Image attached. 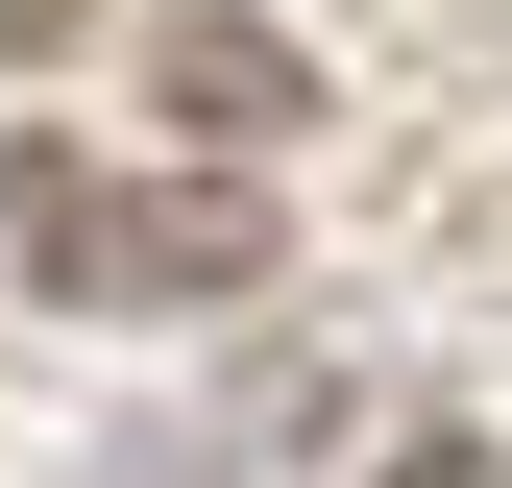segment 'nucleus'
Returning a JSON list of instances; mask_svg holds the SVG:
<instances>
[{
	"mask_svg": "<svg viewBox=\"0 0 512 488\" xmlns=\"http://www.w3.org/2000/svg\"><path fill=\"white\" fill-rule=\"evenodd\" d=\"M269 269H293V196H244V171H74L25 220V293H74V318H220Z\"/></svg>",
	"mask_w": 512,
	"mask_h": 488,
	"instance_id": "f257e3e1",
	"label": "nucleus"
},
{
	"mask_svg": "<svg viewBox=\"0 0 512 488\" xmlns=\"http://www.w3.org/2000/svg\"><path fill=\"white\" fill-rule=\"evenodd\" d=\"M147 122H196V147H293V122H317V49L269 25V0H171V25H147Z\"/></svg>",
	"mask_w": 512,
	"mask_h": 488,
	"instance_id": "f03ea898",
	"label": "nucleus"
},
{
	"mask_svg": "<svg viewBox=\"0 0 512 488\" xmlns=\"http://www.w3.org/2000/svg\"><path fill=\"white\" fill-rule=\"evenodd\" d=\"M366 488H512V440H488V415H439V440H391Z\"/></svg>",
	"mask_w": 512,
	"mask_h": 488,
	"instance_id": "7ed1b4c3",
	"label": "nucleus"
},
{
	"mask_svg": "<svg viewBox=\"0 0 512 488\" xmlns=\"http://www.w3.org/2000/svg\"><path fill=\"white\" fill-rule=\"evenodd\" d=\"M74 196V147H0V269H25V220Z\"/></svg>",
	"mask_w": 512,
	"mask_h": 488,
	"instance_id": "20e7f679",
	"label": "nucleus"
},
{
	"mask_svg": "<svg viewBox=\"0 0 512 488\" xmlns=\"http://www.w3.org/2000/svg\"><path fill=\"white\" fill-rule=\"evenodd\" d=\"M25 49H74V0H0V74H25Z\"/></svg>",
	"mask_w": 512,
	"mask_h": 488,
	"instance_id": "39448f33",
	"label": "nucleus"
}]
</instances>
